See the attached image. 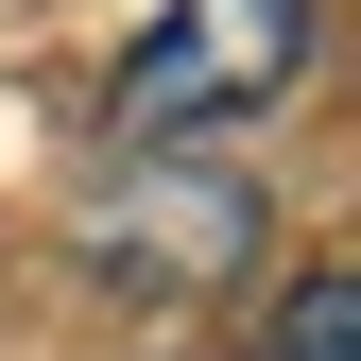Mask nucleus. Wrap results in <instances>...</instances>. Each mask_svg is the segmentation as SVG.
Wrapping results in <instances>:
<instances>
[{"label":"nucleus","instance_id":"nucleus-1","mask_svg":"<svg viewBox=\"0 0 361 361\" xmlns=\"http://www.w3.org/2000/svg\"><path fill=\"white\" fill-rule=\"evenodd\" d=\"M310 18L327 0H172L121 52V138H190V121H241L276 86H310Z\"/></svg>","mask_w":361,"mask_h":361},{"label":"nucleus","instance_id":"nucleus-2","mask_svg":"<svg viewBox=\"0 0 361 361\" xmlns=\"http://www.w3.org/2000/svg\"><path fill=\"white\" fill-rule=\"evenodd\" d=\"M258 258V190L241 172H190L172 138H121V172L86 190V276L121 293H224Z\"/></svg>","mask_w":361,"mask_h":361},{"label":"nucleus","instance_id":"nucleus-3","mask_svg":"<svg viewBox=\"0 0 361 361\" xmlns=\"http://www.w3.org/2000/svg\"><path fill=\"white\" fill-rule=\"evenodd\" d=\"M276 361H361V293H344V276H293V310H276Z\"/></svg>","mask_w":361,"mask_h":361}]
</instances>
